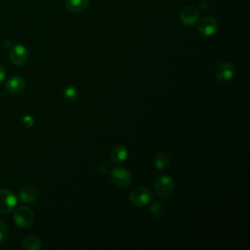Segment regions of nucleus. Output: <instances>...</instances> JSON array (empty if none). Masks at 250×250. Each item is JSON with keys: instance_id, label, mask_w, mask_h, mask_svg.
Here are the masks:
<instances>
[{"instance_id": "obj_4", "label": "nucleus", "mask_w": 250, "mask_h": 250, "mask_svg": "<svg viewBox=\"0 0 250 250\" xmlns=\"http://www.w3.org/2000/svg\"><path fill=\"white\" fill-rule=\"evenodd\" d=\"M33 221L34 213L27 206H21L14 213V222L18 227L21 229L28 228L33 223Z\"/></svg>"}, {"instance_id": "obj_3", "label": "nucleus", "mask_w": 250, "mask_h": 250, "mask_svg": "<svg viewBox=\"0 0 250 250\" xmlns=\"http://www.w3.org/2000/svg\"><path fill=\"white\" fill-rule=\"evenodd\" d=\"M111 180L115 187L120 189L127 188L132 183V175L125 167H117L111 171Z\"/></svg>"}, {"instance_id": "obj_19", "label": "nucleus", "mask_w": 250, "mask_h": 250, "mask_svg": "<svg viewBox=\"0 0 250 250\" xmlns=\"http://www.w3.org/2000/svg\"><path fill=\"white\" fill-rule=\"evenodd\" d=\"M99 170H100L101 173H107V172H109V167H108V165L106 163L103 162V163H100Z\"/></svg>"}, {"instance_id": "obj_15", "label": "nucleus", "mask_w": 250, "mask_h": 250, "mask_svg": "<svg viewBox=\"0 0 250 250\" xmlns=\"http://www.w3.org/2000/svg\"><path fill=\"white\" fill-rule=\"evenodd\" d=\"M170 164V156L165 151H159L154 157V165L158 170H165Z\"/></svg>"}, {"instance_id": "obj_5", "label": "nucleus", "mask_w": 250, "mask_h": 250, "mask_svg": "<svg viewBox=\"0 0 250 250\" xmlns=\"http://www.w3.org/2000/svg\"><path fill=\"white\" fill-rule=\"evenodd\" d=\"M17 203L18 198L13 191L6 188L0 189V215L10 213Z\"/></svg>"}, {"instance_id": "obj_2", "label": "nucleus", "mask_w": 250, "mask_h": 250, "mask_svg": "<svg viewBox=\"0 0 250 250\" xmlns=\"http://www.w3.org/2000/svg\"><path fill=\"white\" fill-rule=\"evenodd\" d=\"M152 199L151 191L146 187L135 188L129 195L130 202L137 207H144L147 205Z\"/></svg>"}, {"instance_id": "obj_17", "label": "nucleus", "mask_w": 250, "mask_h": 250, "mask_svg": "<svg viewBox=\"0 0 250 250\" xmlns=\"http://www.w3.org/2000/svg\"><path fill=\"white\" fill-rule=\"evenodd\" d=\"M163 213V206L160 202H154L150 205V214L154 218H159Z\"/></svg>"}, {"instance_id": "obj_8", "label": "nucleus", "mask_w": 250, "mask_h": 250, "mask_svg": "<svg viewBox=\"0 0 250 250\" xmlns=\"http://www.w3.org/2000/svg\"><path fill=\"white\" fill-rule=\"evenodd\" d=\"M198 29L201 34L205 36H212L218 30V22L211 17L202 18L198 23Z\"/></svg>"}, {"instance_id": "obj_10", "label": "nucleus", "mask_w": 250, "mask_h": 250, "mask_svg": "<svg viewBox=\"0 0 250 250\" xmlns=\"http://www.w3.org/2000/svg\"><path fill=\"white\" fill-rule=\"evenodd\" d=\"M5 88L11 94H20L25 88V80L21 76H13L6 82Z\"/></svg>"}, {"instance_id": "obj_6", "label": "nucleus", "mask_w": 250, "mask_h": 250, "mask_svg": "<svg viewBox=\"0 0 250 250\" xmlns=\"http://www.w3.org/2000/svg\"><path fill=\"white\" fill-rule=\"evenodd\" d=\"M9 55L12 62L18 66L25 64L28 60V51L23 45L21 44L11 46Z\"/></svg>"}, {"instance_id": "obj_18", "label": "nucleus", "mask_w": 250, "mask_h": 250, "mask_svg": "<svg viewBox=\"0 0 250 250\" xmlns=\"http://www.w3.org/2000/svg\"><path fill=\"white\" fill-rule=\"evenodd\" d=\"M9 235V228L8 226L3 222L0 221V243L5 241Z\"/></svg>"}, {"instance_id": "obj_16", "label": "nucleus", "mask_w": 250, "mask_h": 250, "mask_svg": "<svg viewBox=\"0 0 250 250\" xmlns=\"http://www.w3.org/2000/svg\"><path fill=\"white\" fill-rule=\"evenodd\" d=\"M63 97L66 101L72 102V101L76 100V98H77V90L73 86H68L64 89Z\"/></svg>"}, {"instance_id": "obj_21", "label": "nucleus", "mask_w": 250, "mask_h": 250, "mask_svg": "<svg viewBox=\"0 0 250 250\" xmlns=\"http://www.w3.org/2000/svg\"><path fill=\"white\" fill-rule=\"evenodd\" d=\"M23 121L28 125V126H32L33 124V119L31 116H24L23 117Z\"/></svg>"}, {"instance_id": "obj_11", "label": "nucleus", "mask_w": 250, "mask_h": 250, "mask_svg": "<svg viewBox=\"0 0 250 250\" xmlns=\"http://www.w3.org/2000/svg\"><path fill=\"white\" fill-rule=\"evenodd\" d=\"M128 156V149L124 145H117L113 146L109 152L110 161L114 164L122 163Z\"/></svg>"}, {"instance_id": "obj_9", "label": "nucleus", "mask_w": 250, "mask_h": 250, "mask_svg": "<svg viewBox=\"0 0 250 250\" xmlns=\"http://www.w3.org/2000/svg\"><path fill=\"white\" fill-rule=\"evenodd\" d=\"M234 65L230 62H222L216 68V77L219 81L227 82L232 79L234 75Z\"/></svg>"}, {"instance_id": "obj_7", "label": "nucleus", "mask_w": 250, "mask_h": 250, "mask_svg": "<svg viewBox=\"0 0 250 250\" xmlns=\"http://www.w3.org/2000/svg\"><path fill=\"white\" fill-rule=\"evenodd\" d=\"M199 12L197 8L193 5L186 6L180 14V20L182 23L186 26H192L198 20Z\"/></svg>"}, {"instance_id": "obj_12", "label": "nucleus", "mask_w": 250, "mask_h": 250, "mask_svg": "<svg viewBox=\"0 0 250 250\" xmlns=\"http://www.w3.org/2000/svg\"><path fill=\"white\" fill-rule=\"evenodd\" d=\"M39 195V191L38 189L31 185L25 186L23 187L19 193V197L22 202H26V203H30L33 202L35 199H37Z\"/></svg>"}, {"instance_id": "obj_1", "label": "nucleus", "mask_w": 250, "mask_h": 250, "mask_svg": "<svg viewBox=\"0 0 250 250\" xmlns=\"http://www.w3.org/2000/svg\"><path fill=\"white\" fill-rule=\"evenodd\" d=\"M154 189H155L156 195L159 198H162V199L170 198L173 195L174 189H175L174 181L169 176H166V175L159 176L155 180Z\"/></svg>"}, {"instance_id": "obj_13", "label": "nucleus", "mask_w": 250, "mask_h": 250, "mask_svg": "<svg viewBox=\"0 0 250 250\" xmlns=\"http://www.w3.org/2000/svg\"><path fill=\"white\" fill-rule=\"evenodd\" d=\"M21 249L24 250H40L41 242L36 235H27L23 238L21 242Z\"/></svg>"}, {"instance_id": "obj_20", "label": "nucleus", "mask_w": 250, "mask_h": 250, "mask_svg": "<svg viewBox=\"0 0 250 250\" xmlns=\"http://www.w3.org/2000/svg\"><path fill=\"white\" fill-rule=\"evenodd\" d=\"M5 77H6V71H5V67H4L2 64H0V83L4 81Z\"/></svg>"}, {"instance_id": "obj_14", "label": "nucleus", "mask_w": 250, "mask_h": 250, "mask_svg": "<svg viewBox=\"0 0 250 250\" xmlns=\"http://www.w3.org/2000/svg\"><path fill=\"white\" fill-rule=\"evenodd\" d=\"M89 0H65V6L71 13H81L88 6Z\"/></svg>"}]
</instances>
